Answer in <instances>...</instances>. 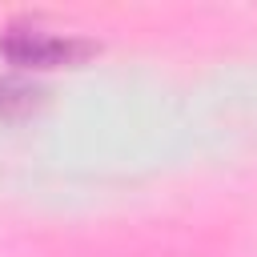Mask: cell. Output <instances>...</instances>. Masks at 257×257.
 <instances>
[{"label": "cell", "instance_id": "2", "mask_svg": "<svg viewBox=\"0 0 257 257\" xmlns=\"http://www.w3.org/2000/svg\"><path fill=\"white\" fill-rule=\"evenodd\" d=\"M40 104V88L16 76H0V120H16Z\"/></svg>", "mask_w": 257, "mask_h": 257}, {"label": "cell", "instance_id": "1", "mask_svg": "<svg viewBox=\"0 0 257 257\" xmlns=\"http://www.w3.org/2000/svg\"><path fill=\"white\" fill-rule=\"evenodd\" d=\"M92 52L88 40L80 36H68V32H52L44 24H8L0 32V56L16 68H64V64H76Z\"/></svg>", "mask_w": 257, "mask_h": 257}]
</instances>
